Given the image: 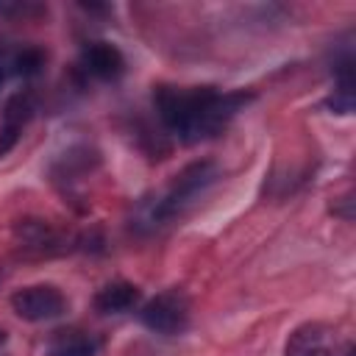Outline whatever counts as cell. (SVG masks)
<instances>
[{"label": "cell", "instance_id": "obj_5", "mask_svg": "<svg viewBox=\"0 0 356 356\" xmlns=\"http://www.w3.org/2000/svg\"><path fill=\"white\" fill-rule=\"evenodd\" d=\"M33 111H36V97L31 89H17L6 97L0 111V156L14 150L22 131L33 120Z\"/></svg>", "mask_w": 356, "mask_h": 356}, {"label": "cell", "instance_id": "obj_6", "mask_svg": "<svg viewBox=\"0 0 356 356\" xmlns=\"http://www.w3.org/2000/svg\"><path fill=\"white\" fill-rule=\"evenodd\" d=\"M78 67L86 78L95 81H117L125 72V56L111 42H89L81 50Z\"/></svg>", "mask_w": 356, "mask_h": 356}, {"label": "cell", "instance_id": "obj_1", "mask_svg": "<svg viewBox=\"0 0 356 356\" xmlns=\"http://www.w3.org/2000/svg\"><path fill=\"white\" fill-rule=\"evenodd\" d=\"M253 100L250 92H222L217 86H172L153 89V108L167 134L184 145L206 142L228 128V122Z\"/></svg>", "mask_w": 356, "mask_h": 356}, {"label": "cell", "instance_id": "obj_7", "mask_svg": "<svg viewBox=\"0 0 356 356\" xmlns=\"http://www.w3.org/2000/svg\"><path fill=\"white\" fill-rule=\"evenodd\" d=\"M284 356H337L334 331L325 323H303L289 334Z\"/></svg>", "mask_w": 356, "mask_h": 356}, {"label": "cell", "instance_id": "obj_2", "mask_svg": "<svg viewBox=\"0 0 356 356\" xmlns=\"http://www.w3.org/2000/svg\"><path fill=\"white\" fill-rule=\"evenodd\" d=\"M217 178H220V167L214 161H192V164H186L170 181L167 189H161L159 195H153V197L139 203L134 225L136 228H147V231L170 225L172 220L184 217L214 186Z\"/></svg>", "mask_w": 356, "mask_h": 356}, {"label": "cell", "instance_id": "obj_3", "mask_svg": "<svg viewBox=\"0 0 356 356\" xmlns=\"http://www.w3.org/2000/svg\"><path fill=\"white\" fill-rule=\"evenodd\" d=\"M139 320L147 331L161 334V337L184 334L189 328V298L181 289L159 292L156 298H150L142 306Z\"/></svg>", "mask_w": 356, "mask_h": 356}, {"label": "cell", "instance_id": "obj_9", "mask_svg": "<svg viewBox=\"0 0 356 356\" xmlns=\"http://www.w3.org/2000/svg\"><path fill=\"white\" fill-rule=\"evenodd\" d=\"M47 356H97V339L81 331H67L58 339H53Z\"/></svg>", "mask_w": 356, "mask_h": 356}, {"label": "cell", "instance_id": "obj_10", "mask_svg": "<svg viewBox=\"0 0 356 356\" xmlns=\"http://www.w3.org/2000/svg\"><path fill=\"white\" fill-rule=\"evenodd\" d=\"M14 53H17V44H3L0 42V86L14 78Z\"/></svg>", "mask_w": 356, "mask_h": 356}, {"label": "cell", "instance_id": "obj_8", "mask_svg": "<svg viewBox=\"0 0 356 356\" xmlns=\"http://www.w3.org/2000/svg\"><path fill=\"white\" fill-rule=\"evenodd\" d=\"M142 300V292L139 286L128 284V281H111L106 286L97 289L95 295V309L100 314H122V312H131L136 309Z\"/></svg>", "mask_w": 356, "mask_h": 356}, {"label": "cell", "instance_id": "obj_4", "mask_svg": "<svg viewBox=\"0 0 356 356\" xmlns=\"http://www.w3.org/2000/svg\"><path fill=\"white\" fill-rule=\"evenodd\" d=\"M11 309L25 323H50L67 312V298L53 284H31L11 295Z\"/></svg>", "mask_w": 356, "mask_h": 356}, {"label": "cell", "instance_id": "obj_11", "mask_svg": "<svg viewBox=\"0 0 356 356\" xmlns=\"http://www.w3.org/2000/svg\"><path fill=\"white\" fill-rule=\"evenodd\" d=\"M3 339H6V334H3V331H0V345H3Z\"/></svg>", "mask_w": 356, "mask_h": 356}]
</instances>
